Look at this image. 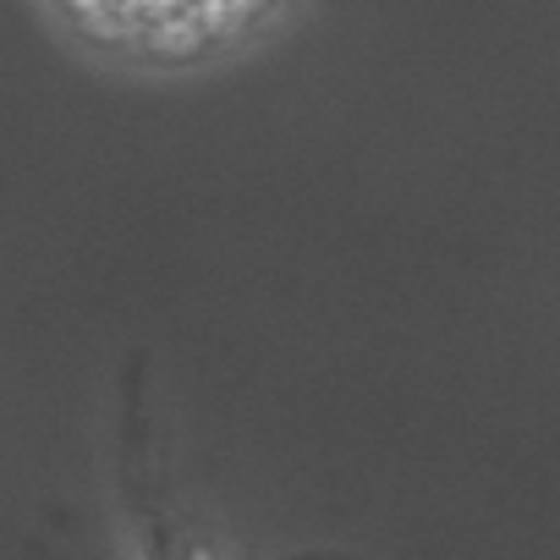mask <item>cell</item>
Wrapping results in <instances>:
<instances>
[{"mask_svg": "<svg viewBox=\"0 0 560 560\" xmlns=\"http://www.w3.org/2000/svg\"><path fill=\"white\" fill-rule=\"evenodd\" d=\"M67 23L127 61L192 67L258 39L292 0H56Z\"/></svg>", "mask_w": 560, "mask_h": 560, "instance_id": "1", "label": "cell"}]
</instances>
